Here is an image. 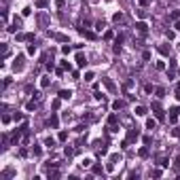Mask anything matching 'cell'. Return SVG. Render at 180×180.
Returning a JSON list of instances; mask_svg holds the SVG:
<instances>
[{
	"label": "cell",
	"mask_w": 180,
	"mask_h": 180,
	"mask_svg": "<svg viewBox=\"0 0 180 180\" xmlns=\"http://www.w3.org/2000/svg\"><path fill=\"white\" fill-rule=\"evenodd\" d=\"M40 102H42V93H34V97L25 104V108H28V110H36V108L40 106Z\"/></svg>",
	"instance_id": "1"
},
{
	"label": "cell",
	"mask_w": 180,
	"mask_h": 180,
	"mask_svg": "<svg viewBox=\"0 0 180 180\" xmlns=\"http://www.w3.org/2000/svg\"><path fill=\"white\" fill-rule=\"evenodd\" d=\"M152 112H155V116H157L159 121H163V119H165V112H163V108H161L159 102H152Z\"/></svg>",
	"instance_id": "2"
},
{
	"label": "cell",
	"mask_w": 180,
	"mask_h": 180,
	"mask_svg": "<svg viewBox=\"0 0 180 180\" xmlns=\"http://www.w3.org/2000/svg\"><path fill=\"white\" fill-rule=\"evenodd\" d=\"M140 138V131L133 127V129H129V133H127V142H133V140H138Z\"/></svg>",
	"instance_id": "3"
},
{
	"label": "cell",
	"mask_w": 180,
	"mask_h": 180,
	"mask_svg": "<svg viewBox=\"0 0 180 180\" xmlns=\"http://www.w3.org/2000/svg\"><path fill=\"white\" fill-rule=\"evenodd\" d=\"M136 30H138L142 36H146V32H148V25L144 23V21H140V23H136Z\"/></svg>",
	"instance_id": "4"
},
{
	"label": "cell",
	"mask_w": 180,
	"mask_h": 180,
	"mask_svg": "<svg viewBox=\"0 0 180 180\" xmlns=\"http://www.w3.org/2000/svg\"><path fill=\"white\" fill-rule=\"evenodd\" d=\"M13 68H15V70H23V55H17V57H15Z\"/></svg>",
	"instance_id": "5"
},
{
	"label": "cell",
	"mask_w": 180,
	"mask_h": 180,
	"mask_svg": "<svg viewBox=\"0 0 180 180\" xmlns=\"http://www.w3.org/2000/svg\"><path fill=\"white\" fill-rule=\"evenodd\" d=\"M178 112H180V108H178V106H174L172 110H169V121H172V123H176V119H178Z\"/></svg>",
	"instance_id": "6"
},
{
	"label": "cell",
	"mask_w": 180,
	"mask_h": 180,
	"mask_svg": "<svg viewBox=\"0 0 180 180\" xmlns=\"http://www.w3.org/2000/svg\"><path fill=\"white\" fill-rule=\"evenodd\" d=\"M121 108H125V102L123 100H114L112 102V110H121Z\"/></svg>",
	"instance_id": "7"
},
{
	"label": "cell",
	"mask_w": 180,
	"mask_h": 180,
	"mask_svg": "<svg viewBox=\"0 0 180 180\" xmlns=\"http://www.w3.org/2000/svg\"><path fill=\"white\" fill-rule=\"evenodd\" d=\"M70 95H72L70 89H61V91H59V97H61V100H70Z\"/></svg>",
	"instance_id": "8"
},
{
	"label": "cell",
	"mask_w": 180,
	"mask_h": 180,
	"mask_svg": "<svg viewBox=\"0 0 180 180\" xmlns=\"http://www.w3.org/2000/svg\"><path fill=\"white\" fill-rule=\"evenodd\" d=\"M76 64H78L80 68H83V66L87 64V59H85V55H80V53H78V55H76Z\"/></svg>",
	"instance_id": "9"
},
{
	"label": "cell",
	"mask_w": 180,
	"mask_h": 180,
	"mask_svg": "<svg viewBox=\"0 0 180 180\" xmlns=\"http://www.w3.org/2000/svg\"><path fill=\"white\" fill-rule=\"evenodd\" d=\"M116 121H119V116H116V114H110V116H108V125H110V127H112V125H116Z\"/></svg>",
	"instance_id": "10"
},
{
	"label": "cell",
	"mask_w": 180,
	"mask_h": 180,
	"mask_svg": "<svg viewBox=\"0 0 180 180\" xmlns=\"http://www.w3.org/2000/svg\"><path fill=\"white\" fill-rule=\"evenodd\" d=\"M49 125H51V127H57V125H59V119H57L55 114H53L51 119H49Z\"/></svg>",
	"instance_id": "11"
},
{
	"label": "cell",
	"mask_w": 180,
	"mask_h": 180,
	"mask_svg": "<svg viewBox=\"0 0 180 180\" xmlns=\"http://www.w3.org/2000/svg\"><path fill=\"white\" fill-rule=\"evenodd\" d=\"M114 23H121V21H125V17H123V13H114Z\"/></svg>",
	"instance_id": "12"
},
{
	"label": "cell",
	"mask_w": 180,
	"mask_h": 180,
	"mask_svg": "<svg viewBox=\"0 0 180 180\" xmlns=\"http://www.w3.org/2000/svg\"><path fill=\"white\" fill-rule=\"evenodd\" d=\"M104 85H106L108 89H110V91H114V89H116V87H114V83H112L110 78H104Z\"/></svg>",
	"instance_id": "13"
},
{
	"label": "cell",
	"mask_w": 180,
	"mask_h": 180,
	"mask_svg": "<svg viewBox=\"0 0 180 180\" xmlns=\"http://www.w3.org/2000/svg\"><path fill=\"white\" fill-rule=\"evenodd\" d=\"M155 127H157V123L152 121V119H148V121H146V129H150V131H152V129H155Z\"/></svg>",
	"instance_id": "14"
},
{
	"label": "cell",
	"mask_w": 180,
	"mask_h": 180,
	"mask_svg": "<svg viewBox=\"0 0 180 180\" xmlns=\"http://www.w3.org/2000/svg\"><path fill=\"white\" fill-rule=\"evenodd\" d=\"M136 114H138V116H144V114H146V108H144V106H138V108H136Z\"/></svg>",
	"instance_id": "15"
},
{
	"label": "cell",
	"mask_w": 180,
	"mask_h": 180,
	"mask_svg": "<svg viewBox=\"0 0 180 180\" xmlns=\"http://www.w3.org/2000/svg\"><path fill=\"white\" fill-rule=\"evenodd\" d=\"M93 174H97V176H102V174H104V169H102V165H93Z\"/></svg>",
	"instance_id": "16"
},
{
	"label": "cell",
	"mask_w": 180,
	"mask_h": 180,
	"mask_svg": "<svg viewBox=\"0 0 180 180\" xmlns=\"http://www.w3.org/2000/svg\"><path fill=\"white\" fill-rule=\"evenodd\" d=\"M47 2H49V0H36V6H38V8H44V6H47Z\"/></svg>",
	"instance_id": "17"
},
{
	"label": "cell",
	"mask_w": 180,
	"mask_h": 180,
	"mask_svg": "<svg viewBox=\"0 0 180 180\" xmlns=\"http://www.w3.org/2000/svg\"><path fill=\"white\" fill-rule=\"evenodd\" d=\"M36 53V44H28V55H34Z\"/></svg>",
	"instance_id": "18"
},
{
	"label": "cell",
	"mask_w": 180,
	"mask_h": 180,
	"mask_svg": "<svg viewBox=\"0 0 180 180\" xmlns=\"http://www.w3.org/2000/svg\"><path fill=\"white\" fill-rule=\"evenodd\" d=\"M159 165H161V167H165V165H169V161H167L165 157H161V159H159Z\"/></svg>",
	"instance_id": "19"
},
{
	"label": "cell",
	"mask_w": 180,
	"mask_h": 180,
	"mask_svg": "<svg viewBox=\"0 0 180 180\" xmlns=\"http://www.w3.org/2000/svg\"><path fill=\"white\" fill-rule=\"evenodd\" d=\"M104 25H106L104 21H97V23H95V30H100V32H102V30H104Z\"/></svg>",
	"instance_id": "20"
},
{
	"label": "cell",
	"mask_w": 180,
	"mask_h": 180,
	"mask_svg": "<svg viewBox=\"0 0 180 180\" xmlns=\"http://www.w3.org/2000/svg\"><path fill=\"white\" fill-rule=\"evenodd\" d=\"M140 157H148V148H140Z\"/></svg>",
	"instance_id": "21"
},
{
	"label": "cell",
	"mask_w": 180,
	"mask_h": 180,
	"mask_svg": "<svg viewBox=\"0 0 180 180\" xmlns=\"http://www.w3.org/2000/svg\"><path fill=\"white\" fill-rule=\"evenodd\" d=\"M74 152H76V148H68V146H66V155H68V157L74 155Z\"/></svg>",
	"instance_id": "22"
},
{
	"label": "cell",
	"mask_w": 180,
	"mask_h": 180,
	"mask_svg": "<svg viewBox=\"0 0 180 180\" xmlns=\"http://www.w3.org/2000/svg\"><path fill=\"white\" fill-rule=\"evenodd\" d=\"M150 176H155V178H159V176H161V169H152V172H150Z\"/></svg>",
	"instance_id": "23"
},
{
	"label": "cell",
	"mask_w": 180,
	"mask_h": 180,
	"mask_svg": "<svg viewBox=\"0 0 180 180\" xmlns=\"http://www.w3.org/2000/svg\"><path fill=\"white\" fill-rule=\"evenodd\" d=\"M159 51H161V53H163V55H167V53H169V49L165 47V44H163V47H159Z\"/></svg>",
	"instance_id": "24"
},
{
	"label": "cell",
	"mask_w": 180,
	"mask_h": 180,
	"mask_svg": "<svg viewBox=\"0 0 180 180\" xmlns=\"http://www.w3.org/2000/svg\"><path fill=\"white\" fill-rule=\"evenodd\" d=\"M44 144H47V146H51V148H53V144H55V140H53V138H47V142H44Z\"/></svg>",
	"instance_id": "25"
},
{
	"label": "cell",
	"mask_w": 180,
	"mask_h": 180,
	"mask_svg": "<svg viewBox=\"0 0 180 180\" xmlns=\"http://www.w3.org/2000/svg\"><path fill=\"white\" fill-rule=\"evenodd\" d=\"M163 93H165L163 89H161V87H157V97H163Z\"/></svg>",
	"instance_id": "26"
},
{
	"label": "cell",
	"mask_w": 180,
	"mask_h": 180,
	"mask_svg": "<svg viewBox=\"0 0 180 180\" xmlns=\"http://www.w3.org/2000/svg\"><path fill=\"white\" fill-rule=\"evenodd\" d=\"M61 68H64V70H70V68H72V66H70V64H68V61H61Z\"/></svg>",
	"instance_id": "27"
},
{
	"label": "cell",
	"mask_w": 180,
	"mask_h": 180,
	"mask_svg": "<svg viewBox=\"0 0 180 180\" xmlns=\"http://www.w3.org/2000/svg\"><path fill=\"white\" fill-rule=\"evenodd\" d=\"M138 2H140L142 6H146V4H148V0H138Z\"/></svg>",
	"instance_id": "28"
},
{
	"label": "cell",
	"mask_w": 180,
	"mask_h": 180,
	"mask_svg": "<svg viewBox=\"0 0 180 180\" xmlns=\"http://www.w3.org/2000/svg\"><path fill=\"white\" fill-rule=\"evenodd\" d=\"M176 97H178V100H180V89H176Z\"/></svg>",
	"instance_id": "29"
},
{
	"label": "cell",
	"mask_w": 180,
	"mask_h": 180,
	"mask_svg": "<svg viewBox=\"0 0 180 180\" xmlns=\"http://www.w3.org/2000/svg\"><path fill=\"white\" fill-rule=\"evenodd\" d=\"M176 89H180V83H178V85H176Z\"/></svg>",
	"instance_id": "30"
}]
</instances>
